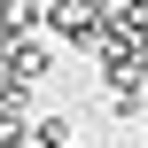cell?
I'll use <instances>...</instances> for the list:
<instances>
[{
    "label": "cell",
    "instance_id": "1",
    "mask_svg": "<svg viewBox=\"0 0 148 148\" xmlns=\"http://www.w3.org/2000/svg\"><path fill=\"white\" fill-rule=\"evenodd\" d=\"M47 70H55V39L39 31V39H16V47H8V70H0V78H16V86H39Z\"/></svg>",
    "mask_w": 148,
    "mask_h": 148
},
{
    "label": "cell",
    "instance_id": "2",
    "mask_svg": "<svg viewBox=\"0 0 148 148\" xmlns=\"http://www.w3.org/2000/svg\"><path fill=\"white\" fill-rule=\"evenodd\" d=\"M0 31H8V39H39V31H47V8H39V0H0Z\"/></svg>",
    "mask_w": 148,
    "mask_h": 148
},
{
    "label": "cell",
    "instance_id": "3",
    "mask_svg": "<svg viewBox=\"0 0 148 148\" xmlns=\"http://www.w3.org/2000/svg\"><path fill=\"white\" fill-rule=\"evenodd\" d=\"M117 8H140V16H148V0H117Z\"/></svg>",
    "mask_w": 148,
    "mask_h": 148
}]
</instances>
